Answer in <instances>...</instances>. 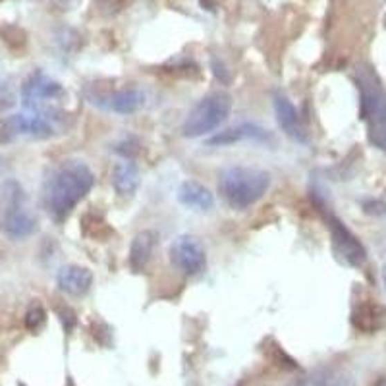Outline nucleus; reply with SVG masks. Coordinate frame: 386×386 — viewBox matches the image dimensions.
Returning a JSON list of instances; mask_svg holds the SVG:
<instances>
[{
  "instance_id": "obj_1",
  "label": "nucleus",
  "mask_w": 386,
  "mask_h": 386,
  "mask_svg": "<svg viewBox=\"0 0 386 386\" xmlns=\"http://www.w3.org/2000/svg\"><path fill=\"white\" fill-rule=\"evenodd\" d=\"M95 184V174L83 161H68L60 164L46 182L45 203L56 220L72 213L81 199Z\"/></svg>"
},
{
  "instance_id": "obj_2",
  "label": "nucleus",
  "mask_w": 386,
  "mask_h": 386,
  "mask_svg": "<svg viewBox=\"0 0 386 386\" xmlns=\"http://www.w3.org/2000/svg\"><path fill=\"white\" fill-rule=\"evenodd\" d=\"M270 188V174L261 168L232 166L220 174L218 189L228 205L238 211L255 205Z\"/></svg>"
},
{
  "instance_id": "obj_3",
  "label": "nucleus",
  "mask_w": 386,
  "mask_h": 386,
  "mask_svg": "<svg viewBox=\"0 0 386 386\" xmlns=\"http://www.w3.org/2000/svg\"><path fill=\"white\" fill-rule=\"evenodd\" d=\"M361 91V118L367 122L369 141L386 151V93L367 66L358 68Z\"/></svg>"
},
{
  "instance_id": "obj_4",
  "label": "nucleus",
  "mask_w": 386,
  "mask_h": 386,
  "mask_svg": "<svg viewBox=\"0 0 386 386\" xmlns=\"http://www.w3.org/2000/svg\"><path fill=\"white\" fill-rule=\"evenodd\" d=\"M232 110V97L225 91L211 93L199 100L184 122L182 132L186 137H201L215 132L225 124Z\"/></svg>"
},
{
  "instance_id": "obj_5",
  "label": "nucleus",
  "mask_w": 386,
  "mask_h": 386,
  "mask_svg": "<svg viewBox=\"0 0 386 386\" xmlns=\"http://www.w3.org/2000/svg\"><path fill=\"white\" fill-rule=\"evenodd\" d=\"M64 95L62 85L53 78H49L41 70L33 72L21 87V100L24 107L31 112H45V110H56L53 103Z\"/></svg>"
},
{
  "instance_id": "obj_6",
  "label": "nucleus",
  "mask_w": 386,
  "mask_h": 386,
  "mask_svg": "<svg viewBox=\"0 0 386 386\" xmlns=\"http://www.w3.org/2000/svg\"><path fill=\"white\" fill-rule=\"evenodd\" d=\"M170 261L178 270L188 277H195L207 267V253L203 243L195 236L182 234L170 245Z\"/></svg>"
},
{
  "instance_id": "obj_7",
  "label": "nucleus",
  "mask_w": 386,
  "mask_h": 386,
  "mask_svg": "<svg viewBox=\"0 0 386 386\" xmlns=\"http://www.w3.org/2000/svg\"><path fill=\"white\" fill-rule=\"evenodd\" d=\"M326 222H328V228L333 234L334 249L338 252V255L344 257V261L351 267H361L367 259V253H365V247L361 245L360 240L346 228L342 220H338L331 213L326 215Z\"/></svg>"
},
{
  "instance_id": "obj_8",
  "label": "nucleus",
  "mask_w": 386,
  "mask_h": 386,
  "mask_svg": "<svg viewBox=\"0 0 386 386\" xmlns=\"http://www.w3.org/2000/svg\"><path fill=\"white\" fill-rule=\"evenodd\" d=\"M274 112H277L279 126L282 128V132L288 137H292L294 141H299V143H307V134L301 126L299 114L286 95H282V93L274 95Z\"/></svg>"
},
{
  "instance_id": "obj_9",
  "label": "nucleus",
  "mask_w": 386,
  "mask_h": 386,
  "mask_svg": "<svg viewBox=\"0 0 386 386\" xmlns=\"http://www.w3.org/2000/svg\"><path fill=\"white\" fill-rule=\"evenodd\" d=\"M56 284L70 296H85L93 286V272L81 265H66L58 270Z\"/></svg>"
},
{
  "instance_id": "obj_10",
  "label": "nucleus",
  "mask_w": 386,
  "mask_h": 386,
  "mask_svg": "<svg viewBox=\"0 0 386 386\" xmlns=\"http://www.w3.org/2000/svg\"><path fill=\"white\" fill-rule=\"evenodd\" d=\"M245 139H253V141H272V134L265 128L257 126V124H240V126L225 130L220 134L213 135L207 139V145L213 147H225V145H234L238 141H245Z\"/></svg>"
},
{
  "instance_id": "obj_11",
  "label": "nucleus",
  "mask_w": 386,
  "mask_h": 386,
  "mask_svg": "<svg viewBox=\"0 0 386 386\" xmlns=\"http://www.w3.org/2000/svg\"><path fill=\"white\" fill-rule=\"evenodd\" d=\"M351 323L361 333H378L386 326V309L377 301H361L353 307Z\"/></svg>"
},
{
  "instance_id": "obj_12",
  "label": "nucleus",
  "mask_w": 386,
  "mask_h": 386,
  "mask_svg": "<svg viewBox=\"0 0 386 386\" xmlns=\"http://www.w3.org/2000/svg\"><path fill=\"white\" fill-rule=\"evenodd\" d=\"M159 245V232L155 230H141L135 234L130 247V267L134 272H143L153 259V253Z\"/></svg>"
},
{
  "instance_id": "obj_13",
  "label": "nucleus",
  "mask_w": 386,
  "mask_h": 386,
  "mask_svg": "<svg viewBox=\"0 0 386 386\" xmlns=\"http://www.w3.org/2000/svg\"><path fill=\"white\" fill-rule=\"evenodd\" d=\"M178 201L193 211H211L215 207L213 193L209 191V188L195 180L182 182V186L178 188Z\"/></svg>"
},
{
  "instance_id": "obj_14",
  "label": "nucleus",
  "mask_w": 386,
  "mask_h": 386,
  "mask_svg": "<svg viewBox=\"0 0 386 386\" xmlns=\"http://www.w3.org/2000/svg\"><path fill=\"white\" fill-rule=\"evenodd\" d=\"M2 228H4V232L8 234L10 238H27V236L35 232L37 222L33 216L24 211V207L12 205L6 207Z\"/></svg>"
},
{
  "instance_id": "obj_15",
  "label": "nucleus",
  "mask_w": 386,
  "mask_h": 386,
  "mask_svg": "<svg viewBox=\"0 0 386 386\" xmlns=\"http://www.w3.org/2000/svg\"><path fill=\"white\" fill-rule=\"evenodd\" d=\"M294 386H356L353 375L340 367H321Z\"/></svg>"
},
{
  "instance_id": "obj_16",
  "label": "nucleus",
  "mask_w": 386,
  "mask_h": 386,
  "mask_svg": "<svg viewBox=\"0 0 386 386\" xmlns=\"http://www.w3.org/2000/svg\"><path fill=\"white\" fill-rule=\"evenodd\" d=\"M141 184L139 168L132 161H120L112 168V186L116 189L118 195L122 198H132Z\"/></svg>"
},
{
  "instance_id": "obj_17",
  "label": "nucleus",
  "mask_w": 386,
  "mask_h": 386,
  "mask_svg": "<svg viewBox=\"0 0 386 386\" xmlns=\"http://www.w3.org/2000/svg\"><path fill=\"white\" fill-rule=\"evenodd\" d=\"M145 103V93L141 89H120L112 95L107 97V105L105 107L108 110H114L118 114H134L139 108L143 107Z\"/></svg>"
},
{
  "instance_id": "obj_18",
  "label": "nucleus",
  "mask_w": 386,
  "mask_h": 386,
  "mask_svg": "<svg viewBox=\"0 0 386 386\" xmlns=\"http://www.w3.org/2000/svg\"><path fill=\"white\" fill-rule=\"evenodd\" d=\"M81 226H83V232L87 236H93V238H107L112 234V230L108 228L107 222L99 215H85Z\"/></svg>"
},
{
  "instance_id": "obj_19",
  "label": "nucleus",
  "mask_w": 386,
  "mask_h": 386,
  "mask_svg": "<svg viewBox=\"0 0 386 386\" xmlns=\"http://www.w3.org/2000/svg\"><path fill=\"white\" fill-rule=\"evenodd\" d=\"M46 321V313L43 307L39 306V304H33V306L27 309L26 313V328L27 331H31V333H37Z\"/></svg>"
},
{
  "instance_id": "obj_20",
  "label": "nucleus",
  "mask_w": 386,
  "mask_h": 386,
  "mask_svg": "<svg viewBox=\"0 0 386 386\" xmlns=\"http://www.w3.org/2000/svg\"><path fill=\"white\" fill-rule=\"evenodd\" d=\"M116 153L122 155L126 161H132L139 155V141L135 137H124L120 143L116 145Z\"/></svg>"
},
{
  "instance_id": "obj_21",
  "label": "nucleus",
  "mask_w": 386,
  "mask_h": 386,
  "mask_svg": "<svg viewBox=\"0 0 386 386\" xmlns=\"http://www.w3.org/2000/svg\"><path fill=\"white\" fill-rule=\"evenodd\" d=\"M272 361L277 363V365H280L282 369H297V363L290 356H288L286 351L282 350V348H279V346H274V353H272Z\"/></svg>"
},
{
  "instance_id": "obj_22",
  "label": "nucleus",
  "mask_w": 386,
  "mask_h": 386,
  "mask_svg": "<svg viewBox=\"0 0 386 386\" xmlns=\"http://www.w3.org/2000/svg\"><path fill=\"white\" fill-rule=\"evenodd\" d=\"M211 68H213V73H215V78L220 83H225V85H228L230 81H232V76H230V72L226 70V66L222 60H218V58H213L211 60Z\"/></svg>"
},
{
  "instance_id": "obj_23",
  "label": "nucleus",
  "mask_w": 386,
  "mask_h": 386,
  "mask_svg": "<svg viewBox=\"0 0 386 386\" xmlns=\"http://www.w3.org/2000/svg\"><path fill=\"white\" fill-rule=\"evenodd\" d=\"M363 211H365L367 215L373 216L386 215V203L385 201H378V199H369V201L363 203Z\"/></svg>"
},
{
  "instance_id": "obj_24",
  "label": "nucleus",
  "mask_w": 386,
  "mask_h": 386,
  "mask_svg": "<svg viewBox=\"0 0 386 386\" xmlns=\"http://www.w3.org/2000/svg\"><path fill=\"white\" fill-rule=\"evenodd\" d=\"M58 315H60V321L64 323V328L70 333L73 326H76V321H78V319H76V313H73L70 307H60V309H58Z\"/></svg>"
},
{
  "instance_id": "obj_25",
  "label": "nucleus",
  "mask_w": 386,
  "mask_h": 386,
  "mask_svg": "<svg viewBox=\"0 0 386 386\" xmlns=\"http://www.w3.org/2000/svg\"><path fill=\"white\" fill-rule=\"evenodd\" d=\"M373 386H386V377H378Z\"/></svg>"
},
{
  "instance_id": "obj_26",
  "label": "nucleus",
  "mask_w": 386,
  "mask_h": 386,
  "mask_svg": "<svg viewBox=\"0 0 386 386\" xmlns=\"http://www.w3.org/2000/svg\"><path fill=\"white\" fill-rule=\"evenodd\" d=\"M383 277H385V284H386V267H385V270H383Z\"/></svg>"
}]
</instances>
